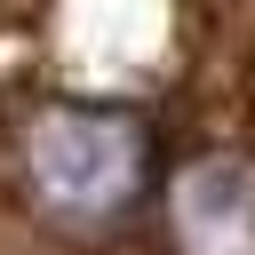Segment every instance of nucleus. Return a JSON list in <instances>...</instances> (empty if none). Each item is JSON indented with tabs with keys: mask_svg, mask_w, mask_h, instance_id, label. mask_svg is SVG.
<instances>
[{
	"mask_svg": "<svg viewBox=\"0 0 255 255\" xmlns=\"http://www.w3.org/2000/svg\"><path fill=\"white\" fill-rule=\"evenodd\" d=\"M151 135L120 104H40L24 128V183L56 223H112L143 191Z\"/></svg>",
	"mask_w": 255,
	"mask_h": 255,
	"instance_id": "nucleus-1",
	"label": "nucleus"
},
{
	"mask_svg": "<svg viewBox=\"0 0 255 255\" xmlns=\"http://www.w3.org/2000/svg\"><path fill=\"white\" fill-rule=\"evenodd\" d=\"M167 231L183 255H255V159L199 151L167 175Z\"/></svg>",
	"mask_w": 255,
	"mask_h": 255,
	"instance_id": "nucleus-2",
	"label": "nucleus"
}]
</instances>
